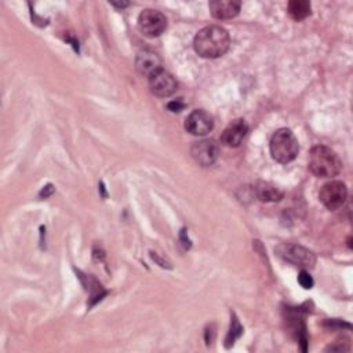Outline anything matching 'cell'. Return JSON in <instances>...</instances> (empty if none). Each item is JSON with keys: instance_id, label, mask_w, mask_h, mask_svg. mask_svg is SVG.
<instances>
[{"instance_id": "obj_3", "label": "cell", "mask_w": 353, "mask_h": 353, "mask_svg": "<svg viewBox=\"0 0 353 353\" xmlns=\"http://www.w3.org/2000/svg\"><path fill=\"white\" fill-rule=\"evenodd\" d=\"M269 149L272 158L278 163L287 165L297 158L300 152V144L290 129H279L271 138Z\"/></svg>"}, {"instance_id": "obj_10", "label": "cell", "mask_w": 353, "mask_h": 353, "mask_svg": "<svg viewBox=\"0 0 353 353\" xmlns=\"http://www.w3.org/2000/svg\"><path fill=\"white\" fill-rule=\"evenodd\" d=\"M249 132V126L246 121L236 119L233 121L222 133L221 143L229 148H238L242 145L243 140L246 138V134Z\"/></svg>"}, {"instance_id": "obj_17", "label": "cell", "mask_w": 353, "mask_h": 353, "mask_svg": "<svg viewBox=\"0 0 353 353\" xmlns=\"http://www.w3.org/2000/svg\"><path fill=\"white\" fill-rule=\"evenodd\" d=\"M167 108L173 112V113H180L184 108H185V104L182 101V98H178L175 101H171L167 104Z\"/></svg>"}, {"instance_id": "obj_5", "label": "cell", "mask_w": 353, "mask_h": 353, "mask_svg": "<svg viewBox=\"0 0 353 353\" xmlns=\"http://www.w3.org/2000/svg\"><path fill=\"white\" fill-rule=\"evenodd\" d=\"M346 197H348V189H346V185L341 181H330L324 184L319 192L320 202L328 210H332V211L341 208Z\"/></svg>"}, {"instance_id": "obj_12", "label": "cell", "mask_w": 353, "mask_h": 353, "mask_svg": "<svg viewBox=\"0 0 353 353\" xmlns=\"http://www.w3.org/2000/svg\"><path fill=\"white\" fill-rule=\"evenodd\" d=\"M162 68L160 57L152 50H141L136 57V69L140 75L149 77Z\"/></svg>"}, {"instance_id": "obj_16", "label": "cell", "mask_w": 353, "mask_h": 353, "mask_svg": "<svg viewBox=\"0 0 353 353\" xmlns=\"http://www.w3.org/2000/svg\"><path fill=\"white\" fill-rule=\"evenodd\" d=\"M298 283H300V284H301V287H304L305 290L312 289V287H313V284H315V282H313L312 276H311V275H309V272H306L305 269H302V271L300 272V275H298Z\"/></svg>"}, {"instance_id": "obj_7", "label": "cell", "mask_w": 353, "mask_h": 353, "mask_svg": "<svg viewBox=\"0 0 353 353\" xmlns=\"http://www.w3.org/2000/svg\"><path fill=\"white\" fill-rule=\"evenodd\" d=\"M148 82H149V88H151L152 94H155L156 97H160V98H167V97L173 95L178 88V83H177L175 77L163 68H160L159 71L152 73L148 77Z\"/></svg>"}, {"instance_id": "obj_6", "label": "cell", "mask_w": 353, "mask_h": 353, "mask_svg": "<svg viewBox=\"0 0 353 353\" xmlns=\"http://www.w3.org/2000/svg\"><path fill=\"white\" fill-rule=\"evenodd\" d=\"M278 253L279 256L295 265V267H301L304 269H308V268H313L315 264H316V257L312 252L306 250L305 247L302 246H297V245H282L279 249H278Z\"/></svg>"}, {"instance_id": "obj_8", "label": "cell", "mask_w": 353, "mask_h": 353, "mask_svg": "<svg viewBox=\"0 0 353 353\" xmlns=\"http://www.w3.org/2000/svg\"><path fill=\"white\" fill-rule=\"evenodd\" d=\"M212 129H214L212 116L203 109H196L191 112L185 119V130L192 136L203 137L208 134Z\"/></svg>"}, {"instance_id": "obj_13", "label": "cell", "mask_w": 353, "mask_h": 353, "mask_svg": "<svg viewBox=\"0 0 353 353\" xmlns=\"http://www.w3.org/2000/svg\"><path fill=\"white\" fill-rule=\"evenodd\" d=\"M254 189H256L257 197L264 203L280 202L284 196V193L278 186H275L273 184L267 182V181H258Z\"/></svg>"}, {"instance_id": "obj_9", "label": "cell", "mask_w": 353, "mask_h": 353, "mask_svg": "<svg viewBox=\"0 0 353 353\" xmlns=\"http://www.w3.org/2000/svg\"><path fill=\"white\" fill-rule=\"evenodd\" d=\"M191 155L199 166L210 167L219 158V147L214 140H202L192 145Z\"/></svg>"}, {"instance_id": "obj_2", "label": "cell", "mask_w": 353, "mask_h": 353, "mask_svg": "<svg viewBox=\"0 0 353 353\" xmlns=\"http://www.w3.org/2000/svg\"><path fill=\"white\" fill-rule=\"evenodd\" d=\"M309 170L320 178H332L342 170L339 156L328 147H313L309 154Z\"/></svg>"}, {"instance_id": "obj_15", "label": "cell", "mask_w": 353, "mask_h": 353, "mask_svg": "<svg viewBox=\"0 0 353 353\" xmlns=\"http://www.w3.org/2000/svg\"><path fill=\"white\" fill-rule=\"evenodd\" d=\"M242 332H243V327L239 324L238 319H233V321H232V324H230V332H229V337H228V339H226L228 346H229L230 343H233V341L236 339L238 337H241Z\"/></svg>"}, {"instance_id": "obj_1", "label": "cell", "mask_w": 353, "mask_h": 353, "mask_svg": "<svg viewBox=\"0 0 353 353\" xmlns=\"http://www.w3.org/2000/svg\"><path fill=\"white\" fill-rule=\"evenodd\" d=\"M230 47L228 31L218 25H210L199 31L193 40L195 51L203 58H218L226 54Z\"/></svg>"}, {"instance_id": "obj_14", "label": "cell", "mask_w": 353, "mask_h": 353, "mask_svg": "<svg viewBox=\"0 0 353 353\" xmlns=\"http://www.w3.org/2000/svg\"><path fill=\"white\" fill-rule=\"evenodd\" d=\"M287 12L295 21H302L311 16V3L306 0H293L289 3Z\"/></svg>"}, {"instance_id": "obj_18", "label": "cell", "mask_w": 353, "mask_h": 353, "mask_svg": "<svg viewBox=\"0 0 353 353\" xmlns=\"http://www.w3.org/2000/svg\"><path fill=\"white\" fill-rule=\"evenodd\" d=\"M110 5L114 6V8H117V9H125V8H127L130 3H129V2H112Z\"/></svg>"}, {"instance_id": "obj_11", "label": "cell", "mask_w": 353, "mask_h": 353, "mask_svg": "<svg viewBox=\"0 0 353 353\" xmlns=\"http://www.w3.org/2000/svg\"><path fill=\"white\" fill-rule=\"evenodd\" d=\"M242 3L234 0H212L208 3L211 16L217 20H232L241 12Z\"/></svg>"}, {"instance_id": "obj_4", "label": "cell", "mask_w": 353, "mask_h": 353, "mask_svg": "<svg viewBox=\"0 0 353 353\" xmlns=\"http://www.w3.org/2000/svg\"><path fill=\"white\" fill-rule=\"evenodd\" d=\"M138 28L143 35L158 38L167 29V19L158 10L147 9L138 17Z\"/></svg>"}]
</instances>
